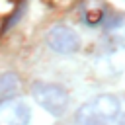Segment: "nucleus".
Listing matches in <instances>:
<instances>
[{
    "instance_id": "nucleus-8",
    "label": "nucleus",
    "mask_w": 125,
    "mask_h": 125,
    "mask_svg": "<svg viewBox=\"0 0 125 125\" xmlns=\"http://www.w3.org/2000/svg\"><path fill=\"white\" fill-rule=\"evenodd\" d=\"M107 35L123 39L125 37V16H119L115 20H111V23L107 25Z\"/></svg>"
},
{
    "instance_id": "nucleus-6",
    "label": "nucleus",
    "mask_w": 125,
    "mask_h": 125,
    "mask_svg": "<svg viewBox=\"0 0 125 125\" xmlns=\"http://www.w3.org/2000/svg\"><path fill=\"white\" fill-rule=\"evenodd\" d=\"M104 18H105V8L98 0H88L82 6V20L88 25H98Z\"/></svg>"
},
{
    "instance_id": "nucleus-2",
    "label": "nucleus",
    "mask_w": 125,
    "mask_h": 125,
    "mask_svg": "<svg viewBox=\"0 0 125 125\" xmlns=\"http://www.w3.org/2000/svg\"><path fill=\"white\" fill-rule=\"evenodd\" d=\"M31 96L47 113L55 117L64 115L70 104L68 92L61 84H53V82H35L31 86Z\"/></svg>"
},
{
    "instance_id": "nucleus-5",
    "label": "nucleus",
    "mask_w": 125,
    "mask_h": 125,
    "mask_svg": "<svg viewBox=\"0 0 125 125\" xmlns=\"http://www.w3.org/2000/svg\"><path fill=\"white\" fill-rule=\"evenodd\" d=\"M20 92V78L16 72H4L0 74V102L16 98Z\"/></svg>"
},
{
    "instance_id": "nucleus-4",
    "label": "nucleus",
    "mask_w": 125,
    "mask_h": 125,
    "mask_svg": "<svg viewBox=\"0 0 125 125\" xmlns=\"http://www.w3.org/2000/svg\"><path fill=\"white\" fill-rule=\"evenodd\" d=\"M31 109L23 100L12 98L0 102V125H29Z\"/></svg>"
},
{
    "instance_id": "nucleus-3",
    "label": "nucleus",
    "mask_w": 125,
    "mask_h": 125,
    "mask_svg": "<svg viewBox=\"0 0 125 125\" xmlns=\"http://www.w3.org/2000/svg\"><path fill=\"white\" fill-rule=\"evenodd\" d=\"M47 45L61 55H70L80 49V37L78 33L68 25H53L47 33Z\"/></svg>"
},
{
    "instance_id": "nucleus-7",
    "label": "nucleus",
    "mask_w": 125,
    "mask_h": 125,
    "mask_svg": "<svg viewBox=\"0 0 125 125\" xmlns=\"http://www.w3.org/2000/svg\"><path fill=\"white\" fill-rule=\"evenodd\" d=\"M107 66L113 74H121L125 70V47H115L107 57Z\"/></svg>"
},
{
    "instance_id": "nucleus-1",
    "label": "nucleus",
    "mask_w": 125,
    "mask_h": 125,
    "mask_svg": "<svg viewBox=\"0 0 125 125\" xmlns=\"http://www.w3.org/2000/svg\"><path fill=\"white\" fill-rule=\"evenodd\" d=\"M121 113V102L113 94H100L88 102H84L74 119L76 125H109Z\"/></svg>"
},
{
    "instance_id": "nucleus-9",
    "label": "nucleus",
    "mask_w": 125,
    "mask_h": 125,
    "mask_svg": "<svg viewBox=\"0 0 125 125\" xmlns=\"http://www.w3.org/2000/svg\"><path fill=\"white\" fill-rule=\"evenodd\" d=\"M115 121H117V125H125V109H121V113L117 115Z\"/></svg>"
}]
</instances>
